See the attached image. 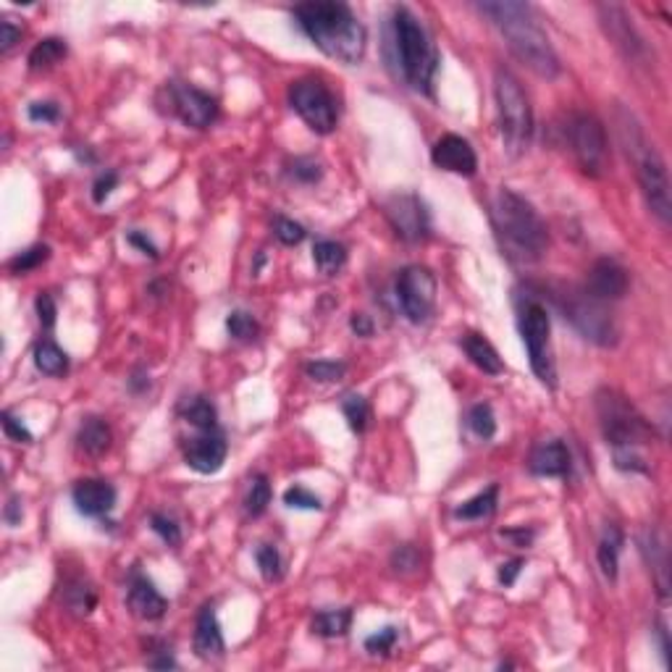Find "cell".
<instances>
[{
	"instance_id": "6da1fadb",
	"label": "cell",
	"mask_w": 672,
	"mask_h": 672,
	"mask_svg": "<svg viewBox=\"0 0 672 672\" xmlns=\"http://www.w3.org/2000/svg\"><path fill=\"white\" fill-rule=\"evenodd\" d=\"M292 16L308 40L328 58H336L347 66H357L365 58L368 32L350 5L334 0H310L294 5Z\"/></svg>"
},
{
	"instance_id": "7a4b0ae2",
	"label": "cell",
	"mask_w": 672,
	"mask_h": 672,
	"mask_svg": "<svg viewBox=\"0 0 672 672\" xmlns=\"http://www.w3.org/2000/svg\"><path fill=\"white\" fill-rule=\"evenodd\" d=\"M478 11L491 19V24L502 32L510 50L520 64H525L533 74L554 80L562 72V64L554 53L552 42L547 38L544 27L539 24L536 11L528 3L513 0H494L481 3Z\"/></svg>"
},
{
	"instance_id": "3957f363",
	"label": "cell",
	"mask_w": 672,
	"mask_h": 672,
	"mask_svg": "<svg viewBox=\"0 0 672 672\" xmlns=\"http://www.w3.org/2000/svg\"><path fill=\"white\" fill-rule=\"evenodd\" d=\"M617 134H620L625 156L635 168L638 187L643 192V200H646L651 216H657V221L662 226H670V176H668V166L659 156V150L654 148V142H649V137L643 134L641 123L633 119V114H625V111L617 114Z\"/></svg>"
},
{
	"instance_id": "277c9868",
	"label": "cell",
	"mask_w": 672,
	"mask_h": 672,
	"mask_svg": "<svg viewBox=\"0 0 672 672\" xmlns=\"http://www.w3.org/2000/svg\"><path fill=\"white\" fill-rule=\"evenodd\" d=\"M392 42L396 50V64L402 69L404 81L418 89V92H431L436 66H438V53H436L431 35L421 24V19L399 5L392 13Z\"/></svg>"
},
{
	"instance_id": "5b68a950",
	"label": "cell",
	"mask_w": 672,
	"mask_h": 672,
	"mask_svg": "<svg viewBox=\"0 0 672 672\" xmlns=\"http://www.w3.org/2000/svg\"><path fill=\"white\" fill-rule=\"evenodd\" d=\"M494 226L520 258L536 260L549 247L547 224L541 221L536 208L528 200L515 195L513 190H499L494 200Z\"/></svg>"
},
{
	"instance_id": "8992f818",
	"label": "cell",
	"mask_w": 672,
	"mask_h": 672,
	"mask_svg": "<svg viewBox=\"0 0 672 672\" xmlns=\"http://www.w3.org/2000/svg\"><path fill=\"white\" fill-rule=\"evenodd\" d=\"M494 98H497V119L502 142L510 158H520L533 137V111L523 84L507 69H497L494 74Z\"/></svg>"
},
{
	"instance_id": "52a82bcc",
	"label": "cell",
	"mask_w": 672,
	"mask_h": 672,
	"mask_svg": "<svg viewBox=\"0 0 672 672\" xmlns=\"http://www.w3.org/2000/svg\"><path fill=\"white\" fill-rule=\"evenodd\" d=\"M596 415L604 441L620 452H638V447L651 441V426L646 418L631 404L628 396H623L615 389H601L596 395Z\"/></svg>"
},
{
	"instance_id": "ba28073f",
	"label": "cell",
	"mask_w": 672,
	"mask_h": 672,
	"mask_svg": "<svg viewBox=\"0 0 672 672\" xmlns=\"http://www.w3.org/2000/svg\"><path fill=\"white\" fill-rule=\"evenodd\" d=\"M520 336L525 345V353L531 360V370L536 373V379L554 389L557 387V368H554L552 357V320H549V310L536 302L528 300L520 308Z\"/></svg>"
},
{
	"instance_id": "9c48e42d",
	"label": "cell",
	"mask_w": 672,
	"mask_h": 672,
	"mask_svg": "<svg viewBox=\"0 0 672 672\" xmlns=\"http://www.w3.org/2000/svg\"><path fill=\"white\" fill-rule=\"evenodd\" d=\"M570 150L586 176H604L609 168V145L601 121L591 114H573L565 126Z\"/></svg>"
},
{
	"instance_id": "30bf717a",
	"label": "cell",
	"mask_w": 672,
	"mask_h": 672,
	"mask_svg": "<svg viewBox=\"0 0 672 672\" xmlns=\"http://www.w3.org/2000/svg\"><path fill=\"white\" fill-rule=\"evenodd\" d=\"M554 305L562 310L565 320H570L586 339L607 347L615 345L617 328L609 313L599 305L601 300L591 297L589 292H557L552 294Z\"/></svg>"
},
{
	"instance_id": "8fae6325",
	"label": "cell",
	"mask_w": 672,
	"mask_h": 672,
	"mask_svg": "<svg viewBox=\"0 0 672 672\" xmlns=\"http://www.w3.org/2000/svg\"><path fill=\"white\" fill-rule=\"evenodd\" d=\"M289 103L297 116L305 121L316 134H331L336 129V100L328 87L318 80H300L289 87Z\"/></svg>"
},
{
	"instance_id": "7c38bea8",
	"label": "cell",
	"mask_w": 672,
	"mask_h": 672,
	"mask_svg": "<svg viewBox=\"0 0 672 672\" xmlns=\"http://www.w3.org/2000/svg\"><path fill=\"white\" fill-rule=\"evenodd\" d=\"M396 302L413 323H423L434 313L436 278L423 266H410L396 278Z\"/></svg>"
},
{
	"instance_id": "4fadbf2b",
	"label": "cell",
	"mask_w": 672,
	"mask_h": 672,
	"mask_svg": "<svg viewBox=\"0 0 672 672\" xmlns=\"http://www.w3.org/2000/svg\"><path fill=\"white\" fill-rule=\"evenodd\" d=\"M384 216L392 224L396 237L404 242H423L431 234V218L423 200L415 195H395L384 202Z\"/></svg>"
},
{
	"instance_id": "5bb4252c",
	"label": "cell",
	"mask_w": 672,
	"mask_h": 672,
	"mask_svg": "<svg viewBox=\"0 0 672 672\" xmlns=\"http://www.w3.org/2000/svg\"><path fill=\"white\" fill-rule=\"evenodd\" d=\"M601 16V27L607 32V38L615 42V47L638 66L649 64V45L641 38V32L633 27V19L625 13V8L620 5H601L599 8Z\"/></svg>"
},
{
	"instance_id": "9a60e30c",
	"label": "cell",
	"mask_w": 672,
	"mask_h": 672,
	"mask_svg": "<svg viewBox=\"0 0 672 672\" xmlns=\"http://www.w3.org/2000/svg\"><path fill=\"white\" fill-rule=\"evenodd\" d=\"M171 111L192 129H208L218 119V100L192 84H168Z\"/></svg>"
},
{
	"instance_id": "2e32d148",
	"label": "cell",
	"mask_w": 672,
	"mask_h": 672,
	"mask_svg": "<svg viewBox=\"0 0 672 672\" xmlns=\"http://www.w3.org/2000/svg\"><path fill=\"white\" fill-rule=\"evenodd\" d=\"M226 452H229L226 438L218 429L200 431V436L184 444V463L202 475L218 473L226 463Z\"/></svg>"
},
{
	"instance_id": "e0dca14e",
	"label": "cell",
	"mask_w": 672,
	"mask_h": 672,
	"mask_svg": "<svg viewBox=\"0 0 672 672\" xmlns=\"http://www.w3.org/2000/svg\"><path fill=\"white\" fill-rule=\"evenodd\" d=\"M431 160L441 171L457 174V176H473L478 171V158L471 142L460 134H444L441 140H436Z\"/></svg>"
},
{
	"instance_id": "ac0fdd59",
	"label": "cell",
	"mask_w": 672,
	"mask_h": 672,
	"mask_svg": "<svg viewBox=\"0 0 672 672\" xmlns=\"http://www.w3.org/2000/svg\"><path fill=\"white\" fill-rule=\"evenodd\" d=\"M72 499L84 517H106L116 507V489L108 481L84 478L72 489Z\"/></svg>"
},
{
	"instance_id": "d6986e66",
	"label": "cell",
	"mask_w": 672,
	"mask_h": 672,
	"mask_svg": "<svg viewBox=\"0 0 672 672\" xmlns=\"http://www.w3.org/2000/svg\"><path fill=\"white\" fill-rule=\"evenodd\" d=\"M628 271L617 263V260H609V258H601L596 260L589 271V284H586V292L596 297V300H620L625 297L628 292Z\"/></svg>"
},
{
	"instance_id": "ffe728a7",
	"label": "cell",
	"mask_w": 672,
	"mask_h": 672,
	"mask_svg": "<svg viewBox=\"0 0 672 672\" xmlns=\"http://www.w3.org/2000/svg\"><path fill=\"white\" fill-rule=\"evenodd\" d=\"M638 549H641L649 570H651V575H654V581H657L659 596L668 599V593H670V557H668L665 539L654 528H646L638 536Z\"/></svg>"
},
{
	"instance_id": "44dd1931",
	"label": "cell",
	"mask_w": 672,
	"mask_h": 672,
	"mask_svg": "<svg viewBox=\"0 0 672 672\" xmlns=\"http://www.w3.org/2000/svg\"><path fill=\"white\" fill-rule=\"evenodd\" d=\"M129 609L142 617V620H160L168 609V601L160 596V591L142 575V573H132L129 578V593H126Z\"/></svg>"
},
{
	"instance_id": "7402d4cb",
	"label": "cell",
	"mask_w": 672,
	"mask_h": 672,
	"mask_svg": "<svg viewBox=\"0 0 672 672\" xmlns=\"http://www.w3.org/2000/svg\"><path fill=\"white\" fill-rule=\"evenodd\" d=\"M531 473L541 478H565L570 473V452L565 441L552 438L539 444L531 455Z\"/></svg>"
},
{
	"instance_id": "603a6c76",
	"label": "cell",
	"mask_w": 672,
	"mask_h": 672,
	"mask_svg": "<svg viewBox=\"0 0 672 672\" xmlns=\"http://www.w3.org/2000/svg\"><path fill=\"white\" fill-rule=\"evenodd\" d=\"M226 649L224 643V633L218 625L216 609L210 604H205L198 615V625H195V654L200 659H216L221 657Z\"/></svg>"
},
{
	"instance_id": "cb8c5ba5",
	"label": "cell",
	"mask_w": 672,
	"mask_h": 672,
	"mask_svg": "<svg viewBox=\"0 0 672 672\" xmlns=\"http://www.w3.org/2000/svg\"><path fill=\"white\" fill-rule=\"evenodd\" d=\"M460 345H463L465 355L471 357V362H473L478 370H483V373H489V376L505 373V360L499 357V353L494 350V345H491L486 336H481V334H475V331H468V334L460 339Z\"/></svg>"
},
{
	"instance_id": "d4e9b609",
	"label": "cell",
	"mask_w": 672,
	"mask_h": 672,
	"mask_svg": "<svg viewBox=\"0 0 672 672\" xmlns=\"http://www.w3.org/2000/svg\"><path fill=\"white\" fill-rule=\"evenodd\" d=\"M625 536L617 525H607V531L599 539V549H596V559L601 567V575L607 581H617V565H620V552H623Z\"/></svg>"
},
{
	"instance_id": "484cf974",
	"label": "cell",
	"mask_w": 672,
	"mask_h": 672,
	"mask_svg": "<svg viewBox=\"0 0 672 672\" xmlns=\"http://www.w3.org/2000/svg\"><path fill=\"white\" fill-rule=\"evenodd\" d=\"M77 447L89 457H100L111 447V429L103 418H87L80 426Z\"/></svg>"
},
{
	"instance_id": "4316f807",
	"label": "cell",
	"mask_w": 672,
	"mask_h": 672,
	"mask_svg": "<svg viewBox=\"0 0 672 672\" xmlns=\"http://www.w3.org/2000/svg\"><path fill=\"white\" fill-rule=\"evenodd\" d=\"M179 413H182V418H184L190 426H195L198 431H213V429H218V413H216L213 402L205 399V396H190V399H184V402L179 404Z\"/></svg>"
},
{
	"instance_id": "83f0119b",
	"label": "cell",
	"mask_w": 672,
	"mask_h": 672,
	"mask_svg": "<svg viewBox=\"0 0 672 672\" xmlns=\"http://www.w3.org/2000/svg\"><path fill=\"white\" fill-rule=\"evenodd\" d=\"M313 260H316L320 274L334 276L347 263V247L339 244V242H334V239H318L316 244H313Z\"/></svg>"
},
{
	"instance_id": "f1b7e54d",
	"label": "cell",
	"mask_w": 672,
	"mask_h": 672,
	"mask_svg": "<svg viewBox=\"0 0 672 672\" xmlns=\"http://www.w3.org/2000/svg\"><path fill=\"white\" fill-rule=\"evenodd\" d=\"M353 625V609H320L313 617V633L320 638H339Z\"/></svg>"
},
{
	"instance_id": "f546056e",
	"label": "cell",
	"mask_w": 672,
	"mask_h": 672,
	"mask_svg": "<svg viewBox=\"0 0 672 672\" xmlns=\"http://www.w3.org/2000/svg\"><path fill=\"white\" fill-rule=\"evenodd\" d=\"M497 505H499V486L491 483L486 491H481V494H475L473 499L463 502L455 510V517H460V520H483V517H491L497 513Z\"/></svg>"
},
{
	"instance_id": "4dcf8cb0",
	"label": "cell",
	"mask_w": 672,
	"mask_h": 672,
	"mask_svg": "<svg viewBox=\"0 0 672 672\" xmlns=\"http://www.w3.org/2000/svg\"><path fill=\"white\" fill-rule=\"evenodd\" d=\"M35 365L45 376H64L69 370V357L55 342L42 339L40 345L35 347Z\"/></svg>"
},
{
	"instance_id": "1f68e13d",
	"label": "cell",
	"mask_w": 672,
	"mask_h": 672,
	"mask_svg": "<svg viewBox=\"0 0 672 672\" xmlns=\"http://www.w3.org/2000/svg\"><path fill=\"white\" fill-rule=\"evenodd\" d=\"M66 53H69L66 40H61V38H45V40L38 42V45L32 47V53H30V69H32V72L50 69V66H55L58 61H64Z\"/></svg>"
},
{
	"instance_id": "d6a6232c",
	"label": "cell",
	"mask_w": 672,
	"mask_h": 672,
	"mask_svg": "<svg viewBox=\"0 0 672 672\" xmlns=\"http://www.w3.org/2000/svg\"><path fill=\"white\" fill-rule=\"evenodd\" d=\"M255 562H258V570L263 575V581L274 583V581H281L284 575V562H281V554H278L276 547L271 544H263L255 549Z\"/></svg>"
},
{
	"instance_id": "836d02e7",
	"label": "cell",
	"mask_w": 672,
	"mask_h": 672,
	"mask_svg": "<svg viewBox=\"0 0 672 672\" xmlns=\"http://www.w3.org/2000/svg\"><path fill=\"white\" fill-rule=\"evenodd\" d=\"M342 413H345V418H347V423H350V429H353L355 434H362V431L368 429L370 407H368V402L360 395L345 396V399H342Z\"/></svg>"
},
{
	"instance_id": "e575fe53",
	"label": "cell",
	"mask_w": 672,
	"mask_h": 672,
	"mask_svg": "<svg viewBox=\"0 0 672 672\" xmlns=\"http://www.w3.org/2000/svg\"><path fill=\"white\" fill-rule=\"evenodd\" d=\"M268 505H271V483H268L266 475H255V478H252V486H250V491H247L244 507H247V513L258 517V515H263L268 510Z\"/></svg>"
},
{
	"instance_id": "d590c367",
	"label": "cell",
	"mask_w": 672,
	"mask_h": 672,
	"mask_svg": "<svg viewBox=\"0 0 672 672\" xmlns=\"http://www.w3.org/2000/svg\"><path fill=\"white\" fill-rule=\"evenodd\" d=\"M468 426L478 438H491L497 434V418H494V410L481 402V404H473L471 413H468Z\"/></svg>"
},
{
	"instance_id": "8d00e7d4",
	"label": "cell",
	"mask_w": 672,
	"mask_h": 672,
	"mask_svg": "<svg viewBox=\"0 0 672 672\" xmlns=\"http://www.w3.org/2000/svg\"><path fill=\"white\" fill-rule=\"evenodd\" d=\"M47 258H50V247H47V244H35V247L19 252L16 258H11L8 268H11V274H30V271H35L38 266H42Z\"/></svg>"
},
{
	"instance_id": "74e56055",
	"label": "cell",
	"mask_w": 672,
	"mask_h": 672,
	"mask_svg": "<svg viewBox=\"0 0 672 672\" xmlns=\"http://www.w3.org/2000/svg\"><path fill=\"white\" fill-rule=\"evenodd\" d=\"M226 331H229V336H234L239 342H252L258 336L260 326H258V320L250 316V313L234 310V313H229V318H226Z\"/></svg>"
},
{
	"instance_id": "f35d334b",
	"label": "cell",
	"mask_w": 672,
	"mask_h": 672,
	"mask_svg": "<svg viewBox=\"0 0 672 672\" xmlns=\"http://www.w3.org/2000/svg\"><path fill=\"white\" fill-rule=\"evenodd\" d=\"M305 370H308V376H310L313 381H320V384L339 381V379L347 373L345 362H334V360H316V362H310Z\"/></svg>"
},
{
	"instance_id": "ab89813d",
	"label": "cell",
	"mask_w": 672,
	"mask_h": 672,
	"mask_svg": "<svg viewBox=\"0 0 672 672\" xmlns=\"http://www.w3.org/2000/svg\"><path fill=\"white\" fill-rule=\"evenodd\" d=\"M150 528L158 533L168 547H179L182 544V528L176 525L174 517H168V515L163 513H153L150 515Z\"/></svg>"
},
{
	"instance_id": "60d3db41",
	"label": "cell",
	"mask_w": 672,
	"mask_h": 672,
	"mask_svg": "<svg viewBox=\"0 0 672 672\" xmlns=\"http://www.w3.org/2000/svg\"><path fill=\"white\" fill-rule=\"evenodd\" d=\"M69 599H66V604H69V609L72 612H77V615H89L92 612V607H95V591L87 586V583H74V586H69Z\"/></svg>"
},
{
	"instance_id": "b9f144b4",
	"label": "cell",
	"mask_w": 672,
	"mask_h": 672,
	"mask_svg": "<svg viewBox=\"0 0 672 672\" xmlns=\"http://www.w3.org/2000/svg\"><path fill=\"white\" fill-rule=\"evenodd\" d=\"M289 176L294 182H302V184H316L318 179L323 176V168L313 158H294L289 163Z\"/></svg>"
},
{
	"instance_id": "7bdbcfd3",
	"label": "cell",
	"mask_w": 672,
	"mask_h": 672,
	"mask_svg": "<svg viewBox=\"0 0 672 672\" xmlns=\"http://www.w3.org/2000/svg\"><path fill=\"white\" fill-rule=\"evenodd\" d=\"M284 505L292 507V510H323V505H320V499H318L316 494H310V491L302 489V486L286 489V491H284Z\"/></svg>"
},
{
	"instance_id": "ee69618b",
	"label": "cell",
	"mask_w": 672,
	"mask_h": 672,
	"mask_svg": "<svg viewBox=\"0 0 672 672\" xmlns=\"http://www.w3.org/2000/svg\"><path fill=\"white\" fill-rule=\"evenodd\" d=\"M274 232H276V237L281 244H300L302 239H305V226L302 224H297V221H292V218H284V216H278L276 224H274Z\"/></svg>"
},
{
	"instance_id": "f6af8a7d",
	"label": "cell",
	"mask_w": 672,
	"mask_h": 672,
	"mask_svg": "<svg viewBox=\"0 0 672 672\" xmlns=\"http://www.w3.org/2000/svg\"><path fill=\"white\" fill-rule=\"evenodd\" d=\"M395 643L396 628L395 625H387V628H381L379 633H373V635L365 638V651H370V654H387V651H392Z\"/></svg>"
},
{
	"instance_id": "bcb514c9",
	"label": "cell",
	"mask_w": 672,
	"mask_h": 672,
	"mask_svg": "<svg viewBox=\"0 0 672 672\" xmlns=\"http://www.w3.org/2000/svg\"><path fill=\"white\" fill-rule=\"evenodd\" d=\"M0 421H3V431L8 438H13V441H19V444H30L32 441V434H30V429L13 415V413H8V410H3L0 413Z\"/></svg>"
},
{
	"instance_id": "7dc6e473",
	"label": "cell",
	"mask_w": 672,
	"mask_h": 672,
	"mask_svg": "<svg viewBox=\"0 0 672 672\" xmlns=\"http://www.w3.org/2000/svg\"><path fill=\"white\" fill-rule=\"evenodd\" d=\"M119 187V174L116 171H106V174H100L98 179H95V184H92V200L100 205V202H106V200L114 195V190Z\"/></svg>"
},
{
	"instance_id": "c3c4849f",
	"label": "cell",
	"mask_w": 672,
	"mask_h": 672,
	"mask_svg": "<svg viewBox=\"0 0 672 672\" xmlns=\"http://www.w3.org/2000/svg\"><path fill=\"white\" fill-rule=\"evenodd\" d=\"M27 114H30V119L35 121V123H53V121H58L61 116V108H58V103H53V100H38V103H32L30 108H27Z\"/></svg>"
},
{
	"instance_id": "681fc988",
	"label": "cell",
	"mask_w": 672,
	"mask_h": 672,
	"mask_svg": "<svg viewBox=\"0 0 672 672\" xmlns=\"http://www.w3.org/2000/svg\"><path fill=\"white\" fill-rule=\"evenodd\" d=\"M392 565L396 573H410L421 565V557L415 552V547H399L392 557Z\"/></svg>"
},
{
	"instance_id": "f907efd6",
	"label": "cell",
	"mask_w": 672,
	"mask_h": 672,
	"mask_svg": "<svg viewBox=\"0 0 672 672\" xmlns=\"http://www.w3.org/2000/svg\"><path fill=\"white\" fill-rule=\"evenodd\" d=\"M35 308H38V318H40L42 328H53L55 326V316H58L53 297L50 294H40L38 302H35Z\"/></svg>"
},
{
	"instance_id": "816d5d0a",
	"label": "cell",
	"mask_w": 672,
	"mask_h": 672,
	"mask_svg": "<svg viewBox=\"0 0 672 672\" xmlns=\"http://www.w3.org/2000/svg\"><path fill=\"white\" fill-rule=\"evenodd\" d=\"M126 242H129L132 247H137V250H140L142 255H148L150 260H158V255H160L158 247H156V244H153L150 239L145 237L142 232H129V234H126Z\"/></svg>"
},
{
	"instance_id": "f5cc1de1",
	"label": "cell",
	"mask_w": 672,
	"mask_h": 672,
	"mask_svg": "<svg viewBox=\"0 0 672 672\" xmlns=\"http://www.w3.org/2000/svg\"><path fill=\"white\" fill-rule=\"evenodd\" d=\"M0 35H3V38H0V50H3V53H8L16 42L21 40V30H19V27H13L8 19H5V21H0Z\"/></svg>"
},
{
	"instance_id": "db71d44e",
	"label": "cell",
	"mask_w": 672,
	"mask_h": 672,
	"mask_svg": "<svg viewBox=\"0 0 672 672\" xmlns=\"http://www.w3.org/2000/svg\"><path fill=\"white\" fill-rule=\"evenodd\" d=\"M523 567H525L523 559H510V562H505V565L499 567V583H502V586H513L515 581H517V575L523 573Z\"/></svg>"
},
{
	"instance_id": "11a10c76",
	"label": "cell",
	"mask_w": 672,
	"mask_h": 672,
	"mask_svg": "<svg viewBox=\"0 0 672 672\" xmlns=\"http://www.w3.org/2000/svg\"><path fill=\"white\" fill-rule=\"evenodd\" d=\"M502 536L515 541V547H528V544L533 541L536 533H533V531H525V528H513V531H502Z\"/></svg>"
},
{
	"instance_id": "9f6ffc18",
	"label": "cell",
	"mask_w": 672,
	"mask_h": 672,
	"mask_svg": "<svg viewBox=\"0 0 672 672\" xmlns=\"http://www.w3.org/2000/svg\"><path fill=\"white\" fill-rule=\"evenodd\" d=\"M350 326H353V331H355L357 336H370V334H373L370 318L362 316V313H355V316L350 318Z\"/></svg>"
},
{
	"instance_id": "6f0895ef",
	"label": "cell",
	"mask_w": 672,
	"mask_h": 672,
	"mask_svg": "<svg viewBox=\"0 0 672 672\" xmlns=\"http://www.w3.org/2000/svg\"><path fill=\"white\" fill-rule=\"evenodd\" d=\"M5 523L8 525H19L21 523V505H19V499L16 497H11L8 499V505H5Z\"/></svg>"
},
{
	"instance_id": "680465c9",
	"label": "cell",
	"mask_w": 672,
	"mask_h": 672,
	"mask_svg": "<svg viewBox=\"0 0 672 672\" xmlns=\"http://www.w3.org/2000/svg\"><path fill=\"white\" fill-rule=\"evenodd\" d=\"M148 665H150V668H156V670H171V668H176V659H174L168 651H163L160 657L148 659Z\"/></svg>"
}]
</instances>
